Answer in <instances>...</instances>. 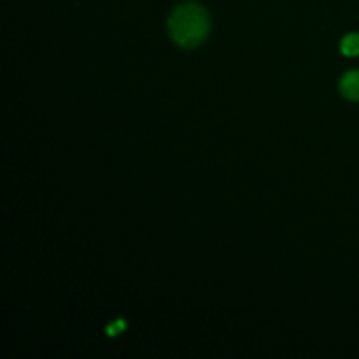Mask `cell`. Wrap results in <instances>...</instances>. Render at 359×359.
<instances>
[{
	"label": "cell",
	"instance_id": "cell-1",
	"mask_svg": "<svg viewBox=\"0 0 359 359\" xmlns=\"http://www.w3.org/2000/svg\"><path fill=\"white\" fill-rule=\"evenodd\" d=\"M209 14L198 4H182L168 18V32L179 48L193 49L205 41L209 34Z\"/></svg>",
	"mask_w": 359,
	"mask_h": 359
},
{
	"label": "cell",
	"instance_id": "cell-2",
	"mask_svg": "<svg viewBox=\"0 0 359 359\" xmlns=\"http://www.w3.org/2000/svg\"><path fill=\"white\" fill-rule=\"evenodd\" d=\"M340 93L347 100L358 102L359 100V70H351L340 81Z\"/></svg>",
	"mask_w": 359,
	"mask_h": 359
},
{
	"label": "cell",
	"instance_id": "cell-3",
	"mask_svg": "<svg viewBox=\"0 0 359 359\" xmlns=\"http://www.w3.org/2000/svg\"><path fill=\"white\" fill-rule=\"evenodd\" d=\"M340 51L346 56H358L359 55V34H349L340 42Z\"/></svg>",
	"mask_w": 359,
	"mask_h": 359
},
{
	"label": "cell",
	"instance_id": "cell-4",
	"mask_svg": "<svg viewBox=\"0 0 359 359\" xmlns=\"http://www.w3.org/2000/svg\"><path fill=\"white\" fill-rule=\"evenodd\" d=\"M126 328V325H125V321H121V319H119V321H116L114 325H111L107 328V335H118V333H121L123 330Z\"/></svg>",
	"mask_w": 359,
	"mask_h": 359
}]
</instances>
